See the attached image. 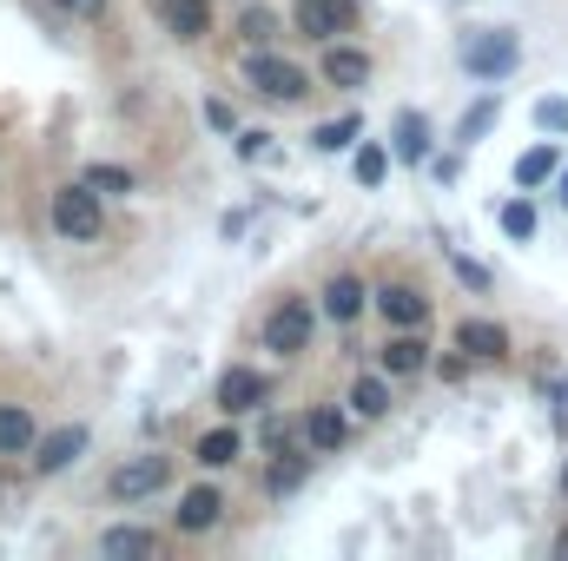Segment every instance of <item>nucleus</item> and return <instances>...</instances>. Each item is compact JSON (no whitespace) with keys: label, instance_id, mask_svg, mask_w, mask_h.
<instances>
[{"label":"nucleus","instance_id":"1","mask_svg":"<svg viewBox=\"0 0 568 561\" xmlns=\"http://www.w3.org/2000/svg\"><path fill=\"white\" fill-rule=\"evenodd\" d=\"M99 225H106V212H99V192H93L86 179H73V185L53 192V231H60V238L86 245V238H99Z\"/></svg>","mask_w":568,"mask_h":561},{"label":"nucleus","instance_id":"10","mask_svg":"<svg viewBox=\"0 0 568 561\" xmlns=\"http://www.w3.org/2000/svg\"><path fill=\"white\" fill-rule=\"evenodd\" d=\"M79 450H86V430H79V423H73V430H53L46 443H33V470H40V476H53V470H66Z\"/></svg>","mask_w":568,"mask_h":561},{"label":"nucleus","instance_id":"8","mask_svg":"<svg viewBox=\"0 0 568 561\" xmlns=\"http://www.w3.org/2000/svg\"><path fill=\"white\" fill-rule=\"evenodd\" d=\"M457 350H470L476 364H496V357L510 350V337H503V324H490V317H463V324H457Z\"/></svg>","mask_w":568,"mask_h":561},{"label":"nucleus","instance_id":"15","mask_svg":"<svg viewBox=\"0 0 568 561\" xmlns=\"http://www.w3.org/2000/svg\"><path fill=\"white\" fill-rule=\"evenodd\" d=\"M357 311H364V284H357V278H344V271H337V278H331V284H324V317H331V324H351V317H357Z\"/></svg>","mask_w":568,"mask_h":561},{"label":"nucleus","instance_id":"4","mask_svg":"<svg viewBox=\"0 0 568 561\" xmlns=\"http://www.w3.org/2000/svg\"><path fill=\"white\" fill-rule=\"evenodd\" d=\"M265 344L278 350V357H291V350H304L311 344V311L298 304V298H285L271 317H265Z\"/></svg>","mask_w":568,"mask_h":561},{"label":"nucleus","instance_id":"20","mask_svg":"<svg viewBox=\"0 0 568 561\" xmlns=\"http://www.w3.org/2000/svg\"><path fill=\"white\" fill-rule=\"evenodd\" d=\"M351 410H357V417H384V410H390V384H384V377H357V384H351Z\"/></svg>","mask_w":568,"mask_h":561},{"label":"nucleus","instance_id":"2","mask_svg":"<svg viewBox=\"0 0 568 561\" xmlns=\"http://www.w3.org/2000/svg\"><path fill=\"white\" fill-rule=\"evenodd\" d=\"M516 53H523V46H516L510 26H483V33L463 40V66H470L476 79H503V73L516 66Z\"/></svg>","mask_w":568,"mask_h":561},{"label":"nucleus","instance_id":"25","mask_svg":"<svg viewBox=\"0 0 568 561\" xmlns=\"http://www.w3.org/2000/svg\"><path fill=\"white\" fill-rule=\"evenodd\" d=\"M503 231H510V238H529V231H536V205H529V198H510V205H503Z\"/></svg>","mask_w":568,"mask_h":561},{"label":"nucleus","instance_id":"35","mask_svg":"<svg viewBox=\"0 0 568 561\" xmlns=\"http://www.w3.org/2000/svg\"><path fill=\"white\" fill-rule=\"evenodd\" d=\"M562 496H568V463H562Z\"/></svg>","mask_w":568,"mask_h":561},{"label":"nucleus","instance_id":"23","mask_svg":"<svg viewBox=\"0 0 568 561\" xmlns=\"http://www.w3.org/2000/svg\"><path fill=\"white\" fill-rule=\"evenodd\" d=\"M351 139H357V112H351V119H324V126L311 132L318 152H337V145H351Z\"/></svg>","mask_w":568,"mask_h":561},{"label":"nucleus","instance_id":"27","mask_svg":"<svg viewBox=\"0 0 568 561\" xmlns=\"http://www.w3.org/2000/svg\"><path fill=\"white\" fill-rule=\"evenodd\" d=\"M536 126L543 132H568V99H543L536 106Z\"/></svg>","mask_w":568,"mask_h":561},{"label":"nucleus","instance_id":"19","mask_svg":"<svg viewBox=\"0 0 568 561\" xmlns=\"http://www.w3.org/2000/svg\"><path fill=\"white\" fill-rule=\"evenodd\" d=\"M165 26H172L179 40H199V33L212 26V7H205V0H172V7H165Z\"/></svg>","mask_w":568,"mask_h":561},{"label":"nucleus","instance_id":"28","mask_svg":"<svg viewBox=\"0 0 568 561\" xmlns=\"http://www.w3.org/2000/svg\"><path fill=\"white\" fill-rule=\"evenodd\" d=\"M271 33H278V20H271L265 7H245V40H258V46H265Z\"/></svg>","mask_w":568,"mask_h":561},{"label":"nucleus","instance_id":"37","mask_svg":"<svg viewBox=\"0 0 568 561\" xmlns=\"http://www.w3.org/2000/svg\"><path fill=\"white\" fill-rule=\"evenodd\" d=\"M159 7H172V0H159Z\"/></svg>","mask_w":568,"mask_h":561},{"label":"nucleus","instance_id":"11","mask_svg":"<svg viewBox=\"0 0 568 561\" xmlns=\"http://www.w3.org/2000/svg\"><path fill=\"white\" fill-rule=\"evenodd\" d=\"M424 364H430V344H424L417 331H397V337L384 344V370H390V377H417Z\"/></svg>","mask_w":568,"mask_h":561},{"label":"nucleus","instance_id":"12","mask_svg":"<svg viewBox=\"0 0 568 561\" xmlns=\"http://www.w3.org/2000/svg\"><path fill=\"white\" fill-rule=\"evenodd\" d=\"M304 436H311L318 456H337V450L351 443V423H344L337 410H311V417H304Z\"/></svg>","mask_w":568,"mask_h":561},{"label":"nucleus","instance_id":"13","mask_svg":"<svg viewBox=\"0 0 568 561\" xmlns=\"http://www.w3.org/2000/svg\"><path fill=\"white\" fill-rule=\"evenodd\" d=\"M218 509H225V496L199 483V489H185V496H179V529H192V536H199V529H212V522H218Z\"/></svg>","mask_w":568,"mask_h":561},{"label":"nucleus","instance_id":"5","mask_svg":"<svg viewBox=\"0 0 568 561\" xmlns=\"http://www.w3.org/2000/svg\"><path fill=\"white\" fill-rule=\"evenodd\" d=\"M172 483V463L165 456H132L119 476H112V496L119 503H139V496H152V489H165Z\"/></svg>","mask_w":568,"mask_h":561},{"label":"nucleus","instance_id":"7","mask_svg":"<svg viewBox=\"0 0 568 561\" xmlns=\"http://www.w3.org/2000/svg\"><path fill=\"white\" fill-rule=\"evenodd\" d=\"M377 311H384V324H397V331H424V317H430L424 291H410V284H384V291H377Z\"/></svg>","mask_w":568,"mask_h":561},{"label":"nucleus","instance_id":"24","mask_svg":"<svg viewBox=\"0 0 568 561\" xmlns=\"http://www.w3.org/2000/svg\"><path fill=\"white\" fill-rule=\"evenodd\" d=\"M86 185L93 192H132V172L126 165H86Z\"/></svg>","mask_w":568,"mask_h":561},{"label":"nucleus","instance_id":"36","mask_svg":"<svg viewBox=\"0 0 568 561\" xmlns=\"http://www.w3.org/2000/svg\"><path fill=\"white\" fill-rule=\"evenodd\" d=\"M562 205H568V179H562Z\"/></svg>","mask_w":568,"mask_h":561},{"label":"nucleus","instance_id":"17","mask_svg":"<svg viewBox=\"0 0 568 561\" xmlns=\"http://www.w3.org/2000/svg\"><path fill=\"white\" fill-rule=\"evenodd\" d=\"M397 159H410V165L430 159V119H424V112H404V119H397Z\"/></svg>","mask_w":568,"mask_h":561},{"label":"nucleus","instance_id":"22","mask_svg":"<svg viewBox=\"0 0 568 561\" xmlns=\"http://www.w3.org/2000/svg\"><path fill=\"white\" fill-rule=\"evenodd\" d=\"M549 172H556V152H549V145H529V152L516 159V185H543Z\"/></svg>","mask_w":568,"mask_h":561},{"label":"nucleus","instance_id":"21","mask_svg":"<svg viewBox=\"0 0 568 561\" xmlns=\"http://www.w3.org/2000/svg\"><path fill=\"white\" fill-rule=\"evenodd\" d=\"M99 549H106V555H152L159 542H152L146 529H106V536H99Z\"/></svg>","mask_w":568,"mask_h":561},{"label":"nucleus","instance_id":"3","mask_svg":"<svg viewBox=\"0 0 568 561\" xmlns=\"http://www.w3.org/2000/svg\"><path fill=\"white\" fill-rule=\"evenodd\" d=\"M245 79H251L265 99H304V93H311L304 73H298L291 60H271V53H251V60H245Z\"/></svg>","mask_w":568,"mask_h":561},{"label":"nucleus","instance_id":"16","mask_svg":"<svg viewBox=\"0 0 568 561\" xmlns=\"http://www.w3.org/2000/svg\"><path fill=\"white\" fill-rule=\"evenodd\" d=\"M33 450V417L20 403H0V456H26Z\"/></svg>","mask_w":568,"mask_h":561},{"label":"nucleus","instance_id":"9","mask_svg":"<svg viewBox=\"0 0 568 561\" xmlns=\"http://www.w3.org/2000/svg\"><path fill=\"white\" fill-rule=\"evenodd\" d=\"M265 397H271V377L265 370H225L218 377V403L225 410H258Z\"/></svg>","mask_w":568,"mask_h":561},{"label":"nucleus","instance_id":"29","mask_svg":"<svg viewBox=\"0 0 568 561\" xmlns=\"http://www.w3.org/2000/svg\"><path fill=\"white\" fill-rule=\"evenodd\" d=\"M490 119H496V99H476V106H470V119H463V139H483V132H490Z\"/></svg>","mask_w":568,"mask_h":561},{"label":"nucleus","instance_id":"26","mask_svg":"<svg viewBox=\"0 0 568 561\" xmlns=\"http://www.w3.org/2000/svg\"><path fill=\"white\" fill-rule=\"evenodd\" d=\"M384 172H390V152H384V145H364V152H357V185H377Z\"/></svg>","mask_w":568,"mask_h":561},{"label":"nucleus","instance_id":"31","mask_svg":"<svg viewBox=\"0 0 568 561\" xmlns=\"http://www.w3.org/2000/svg\"><path fill=\"white\" fill-rule=\"evenodd\" d=\"M53 7H66L73 20H106V0H53Z\"/></svg>","mask_w":568,"mask_h":561},{"label":"nucleus","instance_id":"6","mask_svg":"<svg viewBox=\"0 0 568 561\" xmlns=\"http://www.w3.org/2000/svg\"><path fill=\"white\" fill-rule=\"evenodd\" d=\"M357 20V0H298V33L304 40H331Z\"/></svg>","mask_w":568,"mask_h":561},{"label":"nucleus","instance_id":"30","mask_svg":"<svg viewBox=\"0 0 568 561\" xmlns=\"http://www.w3.org/2000/svg\"><path fill=\"white\" fill-rule=\"evenodd\" d=\"M304 483V463H278L271 470V496H285V489H298Z\"/></svg>","mask_w":568,"mask_h":561},{"label":"nucleus","instance_id":"33","mask_svg":"<svg viewBox=\"0 0 568 561\" xmlns=\"http://www.w3.org/2000/svg\"><path fill=\"white\" fill-rule=\"evenodd\" d=\"M205 119H212L218 132H232V106H225V99H212V106H205Z\"/></svg>","mask_w":568,"mask_h":561},{"label":"nucleus","instance_id":"32","mask_svg":"<svg viewBox=\"0 0 568 561\" xmlns=\"http://www.w3.org/2000/svg\"><path fill=\"white\" fill-rule=\"evenodd\" d=\"M265 145H271V132H245V139H238L245 159H265Z\"/></svg>","mask_w":568,"mask_h":561},{"label":"nucleus","instance_id":"34","mask_svg":"<svg viewBox=\"0 0 568 561\" xmlns=\"http://www.w3.org/2000/svg\"><path fill=\"white\" fill-rule=\"evenodd\" d=\"M457 278H463V284H476V291L490 284V278H483V265H470V258H457Z\"/></svg>","mask_w":568,"mask_h":561},{"label":"nucleus","instance_id":"14","mask_svg":"<svg viewBox=\"0 0 568 561\" xmlns=\"http://www.w3.org/2000/svg\"><path fill=\"white\" fill-rule=\"evenodd\" d=\"M324 79L331 86H364L371 79V60L357 46H324Z\"/></svg>","mask_w":568,"mask_h":561},{"label":"nucleus","instance_id":"18","mask_svg":"<svg viewBox=\"0 0 568 561\" xmlns=\"http://www.w3.org/2000/svg\"><path fill=\"white\" fill-rule=\"evenodd\" d=\"M205 470H225V463H238L245 456V443H238V430H212V436H199V450H192Z\"/></svg>","mask_w":568,"mask_h":561}]
</instances>
